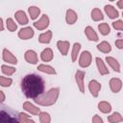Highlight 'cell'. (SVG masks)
Wrapping results in <instances>:
<instances>
[{"mask_svg":"<svg viewBox=\"0 0 123 123\" xmlns=\"http://www.w3.org/2000/svg\"><path fill=\"white\" fill-rule=\"evenodd\" d=\"M21 89L27 98L36 99L44 93L45 82L37 74H28L21 80Z\"/></svg>","mask_w":123,"mask_h":123,"instance_id":"obj_1","label":"cell"},{"mask_svg":"<svg viewBox=\"0 0 123 123\" xmlns=\"http://www.w3.org/2000/svg\"><path fill=\"white\" fill-rule=\"evenodd\" d=\"M0 123H20L19 112L8 105L0 104Z\"/></svg>","mask_w":123,"mask_h":123,"instance_id":"obj_2","label":"cell"},{"mask_svg":"<svg viewBox=\"0 0 123 123\" xmlns=\"http://www.w3.org/2000/svg\"><path fill=\"white\" fill-rule=\"evenodd\" d=\"M59 94H60V88H58V87L51 88L46 93H43L39 97L36 98L35 102L40 106H51L56 103V101L59 97Z\"/></svg>","mask_w":123,"mask_h":123,"instance_id":"obj_3","label":"cell"},{"mask_svg":"<svg viewBox=\"0 0 123 123\" xmlns=\"http://www.w3.org/2000/svg\"><path fill=\"white\" fill-rule=\"evenodd\" d=\"M91 54L88 51H84L81 56H80V60H79V64L81 67H87L90 65L91 63Z\"/></svg>","mask_w":123,"mask_h":123,"instance_id":"obj_4","label":"cell"},{"mask_svg":"<svg viewBox=\"0 0 123 123\" xmlns=\"http://www.w3.org/2000/svg\"><path fill=\"white\" fill-rule=\"evenodd\" d=\"M49 25V17L47 14H43L37 21L34 22V26L37 30H44L48 27Z\"/></svg>","mask_w":123,"mask_h":123,"instance_id":"obj_5","label":"cell"},{"mask_svg":"<svg viewBox=\"0 0 123 123\" xmlns=\"http://www.w3.org/2000/svg\"><path fill=\"white\" fill-rule=\"evenodd\" d=\"M84 79H85V72L82 70H77L75 74V80L77 83V86L82 93H85V84H84Z\"/></svg>","mask_w":123,"mask_h":123,"instance_id":"obj_6","label":"cell"},{"mask_svg":"<svg viewBox=\"0 0 123 123\" xmlns=\"http://www.w3.org/2000/svg\"><path fill=\"white\" fill-rule=\"evenodd\" d=\"M88 89L93 97H97L99 94V91L101 89V84L98 83L96 80H92L88 84Z\"/></svg>","mask_w":123,"mask_h":123,"instance_id":"obj_7","label":"cell"},{"mask_svg":"<svg viewBox=\"0 0 123 123\" xmlns=\"http://www.w3.org/2000/svg\"><path fill=\"white\" fill-rule=\"evenodd\" d=\"M34 30L31 27H25L18 32V37L21 39H29L34 37Z\"/></svg>","mask_w":123,"mask_h":123,"instance_id":"obj_8","label":"cell"},{"mask_svg":"<svg viewBox=\"0 0 123 123\" xmlns=\"http://www.w3.org/2000/svg\"><path fill=\"white\" fill-rule=\"evenodd\" d=\"M3 60H4V62H6L8 63H11V64H16L17 63V59L7 48H5L3 50Z\"/></svg>","mask_w":123,"mask_h":123,"instance_id":"obj_9","label":"cell"},{"mask_svg":"<svg viewBox=\"0 0 123 123\" xmlns=\"http://www.w3.org/2000/svg\"><path fill=\"white\" fill-rule=\"evenodd\" d=\"M24 58H25V61L29 63L36 64L37 62V55L34 50H27L25 52Z\"/></svg>","mask_w":123,"mask_h":123,"instance_id":"obj_10","label":"cell"},{"mask_svg":"<svg viewBox=\"0 0 123 123\" xmlns=\"http://www.w3.org/2000/svg\"><path fill=\"white\" fill-rule=\"evenodd\" d=\"M110 87H111V89L112 92H114V93L119 92L120 89H121V87H122V82H121V80L118 79V78H112V79H111V81H110Z\"/></svg>","mask_w":123,"mask_h":123,"instance_id":"obj_11","label":"cell"},{"mask_svg":"<svg viewBox=\"0 0 123 123\" xmlns=\"http://www.w3.org/2000/svg\"><path fill=\"white\" fill-rule=\"evenodd\" d=\"M78 19V15L76 13L75 11L71 10V9H68L66 11V15H65V20H66V23L67 24H74Z\"/></svg>","mask_w":123,"mask_h":123,"instance_id":"obj_12","label":"cell"},{"mask_svg":"<svg viewBox=\"0 0 123 123\" xmlns=\"http://www.w3.org/2000/svg\"><path fill=\"white\" fill-rule=\"evenodd\" d=\"M14 16H15V19L17 20V22L20 25H26L28 23V21H29L26 13L23 11H17L14 13Z\"/></svg>","mask_w":123,"mask_h":123,"instance_id":"obj_13","label":"cell"},{"mask_svg":"<svg viewBox=\"0 0 123 123\" xmlns=\"http://www.w3.org/2000/svg\"><path fill=\"white\" fill-rule=\"evenodd\" d=\"M57 46H58V49L59 51L62 53V55L65 56L67 55V52H68V49H69V42L66 41V40H59L57 42Z\"/></svg>","mask_w":123,"mask_h":123,"instance_id":"obj_14","label":"cell"},{"mask_svg":"<svg viewBox=\"0 0 123 123\" xmlns=\"http://www.w3.org/2000/svg\"><path fill=\"white\" fill-rule=\"evenodd\" d=\"M85 34H86V37H87L89 40H91V41H97V40L99 39L97 34H96L95 31L93 30V28L90 27V26L86 27V29H85Z\"/></svg>","mask_w":123,"mask_h":123,"instance_id":"obj_15","label":"cell"},{"mask_svg":"<svg viewBox=\"0 0 123 123\" xmlns=\"http://www.w3.org/2000/svg\"><path fill=\"white\" fill-rule=\"evenodd\" d=\"M23 109H24L25 111L31 112V113L34 114V115H37V114H39V112H40L39 108H37L36 106H34V105L31 104L30 102H25V103L23 104Z\"/></svg>","mask_w":123,"mask_h":123,"instance_id":"obj_16","label":"cell"},{"mask_svg":"<svg viewBox=\"0 0 123 123\" xmlns=\"http://www.w3.org/2000/svg\"><path fill=\"white\" fill-rule=\"evenodd\" d=\"M96 61V64H97V67H98V71L101 75H107L109 74V69L107 68V66L105 65L104 62L102 61V59H100L99 57H97L95 59Z\"/></svg>","mask_w":123,"mask_h":123,"instance_id":"obj_17","label":"cell"},{"mask_svg":"<svg viewBox=\"0 0 123 123\" xmlns=\"http://www.w3.org/2000/svg\"><path fill=\"white\" fill-rule=\"evenodd\" d=\"M104 9H105V12H106V13L109 15L110 18L114 19V18L118 17V12H117V11L115 10V8L112 7L111 5H106Z\"/></svg>","mask_w":123,"mask_h":123,"instance_id":"obj_18","label":"cell"},{"mask_svg":"<svg viewBox=\"0 0 123 123\" xmlns=\"http://www.w3.org/2000/svg\"><path fill=\"white\" fill-rule=\"evenodd\" d=\"M40 59L43 62H50L53 59V51L51 48H45L41 54H40Z\"/></svg>","mask_w":123,"mask_h":123,"instance_id":"obj_19","label":"cell"},{"mask_svg":"<svg viewBox=\"0 0 123 123\" xmlns=\"http://www.w3.org/2000/svg\"><path fill=\"white\" fill-rule=\"evenodd\" d=\"M106 61L108 62V64L116 72H120V65H119V62L112 57H107L106 58Z\"/></svg>","mask_w":123,"mask_h":123,"instance_id":"obj_20","label":"cell"},{"mask_svg":"<svg viewBox=\"0 0 123 123\" xmlns=\"http://www.w3.org/2000/svg\"><path fill=\"white\" fill-rule=\"evenodd\" d=\"M52 38V32L51 31H46L45 33L39 35L38 37V41L40 43H49Z\"/></svg>","mask_w":123,"mask_h":123,"instance_id":"obj_21","label":"cell"},{"mask_svg":"<svg viewBox=\"0 0 123 123\" xmlns=\"http://www.w3.org/2000/svg\"><path fill=\"white\" fill-rule=\"evenodd\" d=\"M98 109L100 110V111H102L103 113H109L111 111V106L110 103L106 102V101H101L98 104Z\"/></svg>","mask_w":123,"mask_h":123,"instance_id":"obj_22","label":"cell"},{"mask_svg":"<svg viewBox=\"0 0 123 123\" xmlns=\"http://www.w3.org/2000/svg\"><path fill=\"white\" fill-rule=\"evenodd\" d=\"M97 49L103 53H110L111 50V44L107 41H102L100 42L98 45H97Z\"/></svg>","mask_w":123,"mask_h":123,"instance_id":"obj_23","label":"cell"},{"mask_svg":"<svg viewBox=\"0 0 123 123\" xmlns=\"http://www.w3.org/2000/svg\"><path fill=\"white\" fill-rule=\"evenodd\" d=\"M37 69L41 72L47 73V74H56V70L54 69V67L47 65V64H39L37 66Z\"/></svg>","mask_w":123,"mask_h":123,"instance_id":"obj_24","label":"cell"},{"mask_svg":"<svg viewBox=\"0 0 123 123\" xmlns=\"http://www.w3.org/2000/svg\"><path fill=\"white\" fill-rule=\"evenodd\" d=\"M91 18L94 20V21H100L104 18V15L102 13V12L98 9V8H95L91 11Z\"/></svg>","mask_w":123,"mask_h":123,"instance_id":"obj_25","label":"cell"},{"mask_svg":"<svg viewBox=\"0 0 123 123\" xmlns=\"http://www.w3.org/2000/svg\"><path fill=\"white\" fill-rule=\"evenodd\" d=\"M123 120L122 115L119 112H113L111 115L108 116V121L110 123H119Z\"/></svg>","mask_w":123,"mask_h":123,"instance_id":"obj_26","label":"cell"},{"mask_svg":"<svg viewBox=\"0 0 123 123\" xmlns=\"http://www.w3.org/2000/svg\"><path fill=\"white\" fill-rule=\"evenodd\" d=\"M28 12H29V14L31 16V19H36L40 13V9L36 7V6H31V7H29Z\"/></svg>","mask_w":123,"mask_h":123,"instance_id":"obj_27","label":"cell"},{"mask_svg":"<svg viewBox=\"0 0 123 123\" xmlns=\"http://www.w3.org/2000/svg\"><path fill=\"white\" fill-rule=\"evenodd\" d=\"M80 49H81V44L78 43V42H75L74 45H73V48H72V52H71V60H72V62H75L77 60V57H78Z\"/></svg>","mask_w":123,"mask_h":123,"instance_id":"obj_28","label":"cell"},{"mask_svg":"<svg viewBox=\"0 0 123 123\" xmlns=\"http://www.w3.org/2000/svg\"><path fill=\"white\" fill-rule=\"evenodd\" d=\"M98 30L100 31V33L103 35V36H107V35H109L110 34V32H111V28H110V26H109V24L108 23H100L99 25H98Z\"/></svg>","mask_w":123,"mask_h":123,"instance_id":"obj_29","label":"cell"},{"mask_svg":"<svg viewBox=\"0 0 123 123\" xmlns=\"http://www.w3.org/2000/svg\"><path fill=\"white\" fill-rule=\"evenodd\" d=\"M1 70L5 75H8V76H11L15 72V68L14 67L9 66V65H6V64H3L1 66Z\"/></svg>","mask_w":123,"mask_h":123,"instance_id":"obj_30","label":"cell"},{"mask_svg":"<svg viewBox=\"0 0 123 123\" xmlns=\"http://www.w3.org/2000/svg\"><path fill=\"white\" fill-rule=\"evenodd\" d=\"M39 121H40V123H50L51 117H50L49 113L46 111L39 112Z\"/></svg>","mask_w":123,"mask_h":123,"instance_id":"obj_31","label":"cell"},{"mask_svg":"<svg viewBox=\"0 0 123 123\" xmlns=\"http://www.w3.org/2000/svg\"><path fill=\"white\" fill-rule=\"evenodd\" d=\"M7 28L10 32H14L17 29V25L12 18H8L7 19Z\"/></svg>","mask_w":123,"mask_h":123,"instance_id":"obj_32","label":"cell"},{"mask_svg":"<svg viewBox=\"0 0 123 123\" xmlns=\"http://www.w3.org/2000/svg\"><path fill=\"white\" fill-rule=\"evenodd\" d=\"M12 83V80L11 78H6V77H3V76H0V86H10Z\"/></svg>","mask_w":123,"mask_h":123,"instance_id":"obj_33","label":"cell"},{"mask_svg":"<svg viewBox=\"0 0 123 123\" xmlns=\"http://www.w3.org/2000/svg\"><path fill=\"white\" fill-rule=\"evenodd\" d=\"M112 26H113V28L116 29V30H119V31L123 30V22H122L121 20H117V21L112 22Z\"/></svg>","mask_w":123,"mask_h":123,"instance_id":"obj_34","label":"cell"},{"mask_svg":"<svg viewBox=\"0 0 123 123\" xmlns=\"http://www.w3.org/2000/svg\"><path fill=\"white\" fill-rule=\"evenodd\" d=\"M29 119V115L23 112H19V122L20 123H26V121Z\"/></svg>","mask_w":123,"mask_h":123,"instance_id":"obj_35","label":"cell"},{"mask_svg":"<svg viewBox=\"0 0 123 123\" xmlns=\"http://www.w3.org/2000/svg\"><path fill=\"white\" fill-rule=\"evenodd\" d=\"M92 123H103V119H102L99 115L95 114V115L92 117Z\"/></svg>","mask_w":123,"mask_h":123,"instance_id":"obj_36","label":"cell"},{"mask_svg":"<svg viewBox=\"0 0 123 123\" xmlns=\"http://www.w3.org/2000/svg\"><path fill=\"white\" fill-rule=\"evenodd\" d=\"M115 45L117 46V48L122 49L123 48V39L122 38H119V39L115 40Z\"/></svg>","mask_w":123,"mask_h":123,"instance_id":"obj_37","label":"cell"},{"mask_svg":"<svg viewBox=\"0 0 123 123\" xmlns=\"http://www.w3.org/2000/svg\"><path fill=\"white\" fill-rule=\"evenodd\" d=\"M5 98H6V97H5V94H4V92L0 90V103L4 102V101H5Z\"/></svg>","mask_w":123,"mask_h":123,"instance_id":"obj_38","label":"cell"},{"mask_svg":"<svg viewBox=\"0 0 123 123\" xmlns=\"http://www.w3.org/2000/svg\"><path fill=\"white\" fill-rule=\"evenodd\" d=\"M4 30V24H3V19L0 17V32Z\"/></svg>","mask_w":123,"mask_h":123,"instance_id":"obj_39","label":"cell"},{"mask_svg":"<svg viewBox=\"0 0 123 123\" xmlns=\"http://www.w3.org/2000/svg\"><path fill=\"white\" fill-rule=\"evenodd\" d=\"M117 6H118V8H120V9H123V0H120V1H118V2H117Z\"/></svg>","mask_w":123,"mask_h":123,"instance_id":"obj_40","label":"cell"},{"mask_svg":"<svg viewBox=\"0 0 123 123\" xmlns=\"http://www.w3.org/2000/svg\"><path fill=\"white\" fill-rule=\"evenodd\" d=\"M26 123H36V122H35L34 120H32V119H30V118H29V119L26 121Z\"/></svg>","mask_w":123,"mask_h":123,"instance_id":"obj_41","label":"cell"}]
</instances>
